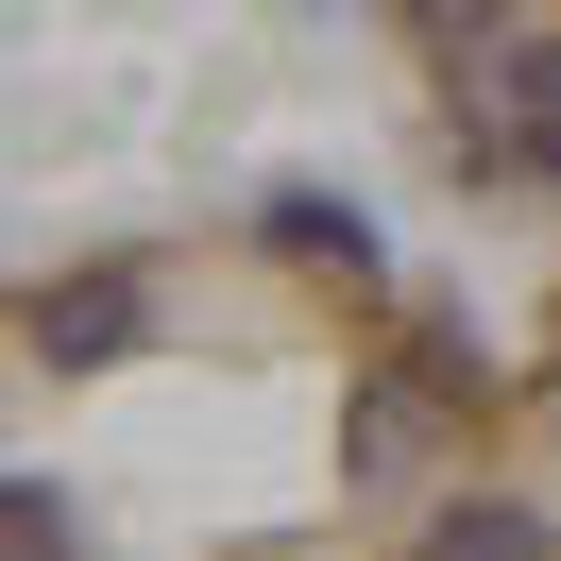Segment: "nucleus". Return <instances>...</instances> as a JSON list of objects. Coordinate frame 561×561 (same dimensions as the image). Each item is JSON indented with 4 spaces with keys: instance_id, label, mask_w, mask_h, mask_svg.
I'll use <instances>...</instances> for the list:
<instances>
[{
    "instance_id": "obj_3",
    "label": "nucleus",
    "mask_w": 561,
    "mask_h": 561,
    "mask_svg": "<svg viewBox=\"0 0 561 561\" xmlns=\"http://www.w3.org/2000/svg\"><path fill=\"white\" fill-rule=\"evenodd\" d=\"M273 239L307 255V273H375V239H357V205H273Z\"/></svg>"
},
{
    "instance_id": "obj_6",
    "label": "nucleus",
    "mask_w": 561,
    "mask_h": 561,
    "mask_svg": "<svg viewBox=\"0 0 561 561\" xmlns=\"http://www.w3.org/2000/svg\"><path fill=\"white\" fill-rule=\"evenodd\" d=\"M511 153H527V171H561V51L527 69V119H511Z\"/></svg>"
},
{
    "instance_id": "obj_5",
    "label": "nucleus",
    "mask_w": 561,
    "mask_h": 561,
    "mask_svg": "<svg viewBox=\"0 0 561 561\" xmlns=\"http://www.w3.org/2000/svg\"><path fill=\"white\" fill-rule=\"evenodd\" d=\"M357 459H375V477H391V459H425V391H375V409H357Z\"/></svg>"
},
{
    "instance_id": "obj_4",
    "label": "nucleus",
    "mask_w": 561,
    "mask_h": 561,
    "mask_svg": "<svg viewBox=\"0 0 561 561\" xmlns=\"http://www.w3.org/2000/svg\"><path fill=\"white\" fill-rule=\"evenodd\" d=\"M0 561H69V511H51V493H18V477H0Z\"/></svg>"
},
{
    "instance_id": "obj_2",
    "label": "nucleus",
    "mask_w": 561,
    "mask_h": 561,
    "mask_svg": "<svg viewBox=\"0 0 561 561\" xmlns=\"http://www.w3.org/2000/svg\"><path fill=\"white\" fill-rule=\"evenodd\" d=\"M425 561H561V545H545V511H511V493H459V511L425 527Z\"/></svg>"
},
{
    "instance_id": "obj_1",
    "label": "nucleus",
    "mask_w": 561,
    "mask_h": 561,
    "mask_svg": "<svg viewBox=\"0 0 561 561\" xmlns=\"http://www.w3.org/2000/svg\"><path fill=\"white\" fill-rule=\"evenodd\" d=\"M35 341H51V357H69V375H85V357H119V341H137V289H119V273H85V289H51V307H35Z\"/></svg>"
}]
</instances>
